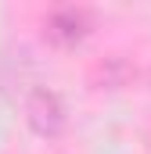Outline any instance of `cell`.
Wrapping results in <instances>:
<instances>
[{"instance_id": "6da1fadb", "label": "cell", "mask_w": 151, "mask_h": 154, "mask_svg": "<svg viewBox=\"0 0 151 154\" xmlns=\"http://www.w3.org/2000/svg\"><path fill=\"white\" fill-rule=\"evenodd\" d=\"M25 118H29V129L43 136V140H54V136H61L65 133V104H61V97L54 93V90H47V86H36L33 93H29V100H25Z\"/></svg>"}, {"instance_id": "7a4b0ae2", "label": "cell", "mask_w": 151, "mask_h": 154, "mask_svg": "<svg viewBox=\"0 0 151 154\" xmlns=\"http://www.w3.org/2000/svg\"><path fill=\"white\" fill-rule=\"evenodd\" d=\"M90 29H94V18H90L86 7H58L43 22V36L50 39L54 47H61V50L79 47L83 39L90 36Z\"/></svg>"}]
</instances>
